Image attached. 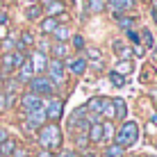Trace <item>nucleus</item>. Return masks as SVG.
I'll return each mask as SVG.
<instances>
[{
    "mask_svg": "<svg viewBox=\"0 0 157 157\" xmlns=\"http://www.w3.org/2000/svg\"><path fill=\"white\" fill-rule=\"evenodd\" d=\"M100 116H105V118H114V105H112V100H107V105L102 107Z\"/></svg>",
    "mask_w": 157,
    "mask_h": 157,
    "instance_id": "nucleus-27",
    "label": "nucleus"
},
{
    "mask_svg": "<svg viewBox=\"0 0 157 157\" xmlns=\"http://www.w3.org/2000/svg\"><path fill=\"white\" fill-rule=\"evenodd\" d=\"M46 123H48V118H46V109H43V107L25 112V128L28 130H39L41 125H46Z\"/></svg>",
    "mask_w": 157,
    "mask_h": 157,
    "instance_id": "nucleus-5",
    "label": "nucleus"
},
{
    "mask_svg": "<svg viewBox=\"0 0 157 157\" xmlns=\"http://www.w3.org/2000/svg\"><path fill=\"white\" fill-rule=\"evenodd\" d=\"M25 2H30V5H36V2H39V0H25Z\"/></svg>",
    "mask_w": 157,
    "mask_h": 157,
    "instance_id": "nucleus-46",
    "label": "nucleus"
},
{
    "mask_svg": "<svg viewBox=\"0 0 157 157\" xmlns=\"http://www.w3.org/2000/svg\"><path fill=\"white\" fill-rule=\"evenodd\" d=\"M141 39H144V43H146L148 48H155V36H153V32H150L148 28L141 30Z\"/></svg>",
    "mask_w": 157,
    "mask_h": 157,
    "instance_id": "nucleus-24",
    "label": "nucleus"
},
{
    "mask_svg": "<svg viewBox=\"0 0 157 157\" xmlns=\"http://www.w3.org/2000/svg\"><path fill=\"white\" fill-rule=\"evenodd\" d=\"M86 55H89L91 59L96 57V59H98V62H100V50H96V48H89V50H86Z\"/></svg>",
    "mask_w": 157,
    "mask_h": 157,
    "instance_id": "nucleus-36",
    "label": "nucleus"
},
{
    "mask_svg": "<svg viewBox=\"0 0 157 157\" xmlns=\"http://www.w3.org/2000/svg\"><path fill=\"white\" fill-rule=\"evenodd\" d=\"M150 5H153V14L157 16V0H150Z\"/></svg>",
    "mask_w": 157,
    "mask_h": 157,
    "instance_id": "nucleus-44",
    "label": "nucleus"
},
{
    "mask_svg": "<svg viewBox=\"0 0 157 157\" xmlns=\"http://www.w3.org/2000/svg\"><path fill=\"white\" fill-rule=\"evenodd\" d=\"M46 71H48L46 78L50 80L52 84H62L64 80H66V68H64V62H59V59H48Z\"/></svg>",
    "mask_w": 157,
    "mask_h": 157,
    "instance_id": "nucleus-4",
    "label": "nucleus"
},
{
    "mask_svg": "<svg viewBox=\"0 0 157 157\" xmlns=\"http://www.w3.org/2000/svg\"><path fill=\"white\" fill-rule=\"evenodd\" d=\"M28 62H30V66H32V71H34V73H43V71H46V66H48V57L43 55V52H39V50L32 52Z\"/></svg>",
    "mask_w": 157,
    "mask_h": 157,
    "instance_id": "nucleus-9",
    "label": "nucleus"
},
{
    "mask_svg": "<svg viewBox=\"0 0 157 157\" xmlns=\"http://www.w3.org/2000/svg\"><path fill=\"white\" fill-rule=\"evenodd\" d=\"M102 157H123V148H121V146H116V144H112V146H107V148H105Z\"/></svg>",
    "mask_w": 157,
    "mask_h": 157,
    "instance_id": "nucleus-22",
    "label": "nucleus"
},
{
    "mask_svg": "<svg viewBox=\"0 0 157 157\" xmlns=\"http://www.w3.org/2000/svg\"><path fill=\"white\" fill-rule=\"evenodd\" d=\"M7 21H9V14L5 9H0V25H7Z\"/></svg>",
    "mask_w": 157,
    "mask_h": 157,
    "instance_id": "nucleus-38",
    "label": "nucleus"
},
{
    "mask_svg": "<svg viewBox=\"0 0 157 157\" xmlns=\"http://www.w3.org/2000/svg\"><path fill=\"white\" fill-rule=\"evenodd\" d=\"M112 105H114V118H125V112H128V107H125V100H121V98H114V100H112Z\"/></svg>",
    "mask_w": 157,
    "mask_h": 157,
    "instance_id": "nucleus-18",
    "label": "nucleus"
},
{
    "mask_svg": "<svg viewBox=\"0 0 157 157\" xmlns=\"http://www.w3.org/2000/svg\"><path fill=\"white\" fill-rule=\"evenodd\" d=\"M14 148H16V141H14V139H7L5 144H0V155H2V157H9V155L14 153Z\"/></svg>",
    "mask_w": 157,
    "mask_h": 157,
    "instance_id": "nucleus-21",
    "label": "nucleus"
},
{
    "mask_svg": "<svg viewBox=\"0 0 157 157\" xmlns=\"http://www.w3.org/2000/svg\"><path fill=\"white\" fill-rule=\"evenodd\" d=\"M0 86H2V73H0Z\"/></svg>",
    "mask_w": 157,
    "mask_h": 157,
    "instance_id": "nucleus-47",
    "label": "nucleus"
},
{
    "mask_svg": "<svg viewBox=\"0 0 157 157\" xmlns=\"http://www.w3.org/2000/svg\"><path fill=\"white\" fill-rule=\"evenodd\" d=\"M7 139H9V137H7V132H5V130H0V144H5Z\"/></svg>",
    "mask_w": 157,
    "mask_h": 157,
    "instance_id": "nucleus-41",
    "label": "nucleus"
},
{
    "mask_svg": "<svg viewBox=\"0 0 157 157\" xmlns=\"http://www.w3.org/2000/svg\"><path fill=\"white\" fill-rule=\"evenodd\" d=\"M0 39H7V25H0Z\"/></svg>",
    "mask_w": 157,
    "mask_h": 157,
    "instance_id": "nucleus-40",
    "label": "nucleus"
},
{
    "mask_svg": "<svg viewBox=\"0 0 157 157\" xmlns=\"http://www.w3.org/2000/svg\"><path fill=\"white\" fill-rule=\"evenodd\" d=\"M114 137H116L114 139L116 146H121V148H130V146H134V144H137V139H139V125L134 121H125Z\"/></svg>",
    "mask_w": 157,
    "mask_h": 157,
    "instance_id": "nucleus-2",
    "label": "nucleus"
},
{
    "mask_svg": "<svg viewBox=\"0 0 157 157\" xmlns=\"http://www.w3.org/2000/svg\"><path fill=\"white\" fill-rule=\"evenodd\" d=\"M107 105V98H91L89 102H86V112H91V114H96V116H100V112H102V107Z\"/></svg>",
    "mask_w": 157,
    "mask_h": 157,
    "instance_id": "nucleus-10",
    "label": "nucleus"
},
{
    "mask_svg": "<svg viewBox=\"0 0 157 157\" xmlns=\"http://www.w3.org/2000/svg\"><path fill=\"white\" fill-rule=\"evenodd\" d=\"M39 157H52V153H50V150H41Z\"/></svg>",
    "mask_w": 157,
    "mask_h": 157,
    "instance_id": "nucleus-43",
    "label": "nucleus"
},
{
    "mask_svg": "<svg viewBox=\"0 0 157 157\" xmlns=\"http://www.w3.org/2000/svg\"><path fill=\"white\" fill-rule=\"evenodd\" d=\"M43 109H46V118L50 123L59 121V116H62V109H64V102L59 98H50L48 102H43Z\"/></svg>",
    "mask_w": 157,
    "mask_h": 157,
    "instance_id": "nucleus-6",
    "label": "nucleus"
},
{
    "mask_svg": "<svg viewBox=\"0 0 157 157\" xmlns=\"http://www.w3.org/2000/svg\"><path fill=\"white\" fill-rule=\"evenodd\" d=\"M64 68H68L73 75H84V71H86V59L84 57H68L66 64H64Z\"/></svg>",
    "mask_w": 157,
    "mask_h": 157,
    "instance_id": "nucleus-8",
    "label": "nucleus"
},
{
    "mask_svg": "<svg viewBox=\"0 0 157 157\" xmlns=\"http://www.w3.org/2000/svg\"><path fill=\"white\" fill-rule=\"evenodd\" d=\"M14 68V55L12 52H5L2 59H0V73H9Z\"/></svg>",
    "mask_w": 157,
    "mask_h": 157,
    "instance_id": "nucleus-16",
    "label": "nucleus"
},
{
    "mask_svg": "<svg viewBox=\"0 0 157 157\" xmlns=\"http://www.w3.org/2000/svg\"><path fill=\"white\" fill-rule=\"evenodd\" d=\"M89 9L94 14H100L105 9V0H89Z\"/></svg>",
    "mask_w": 157,
    "mask_h": 157,
    "instance_id": "nucleus-26",
    "label": "nucleus"
},
{
    "mask_svg": "<svg viewBox=\"0 0 157 157\" xmlns=\"http://www.w3.org/2000/svg\"><path fill=\"white\" fill-rule=\"evenodd\" d=\"M62 144V130L57 128V123H46L39 128V146L43 150H57Z\"/></svg>",
    "mask_w": 157,
    "mask_h": 157,
    "instance_id": "nucleus-1",
    "label": "nucleus"
},
{
    "mask_svg": "<svg viewBox=\"0 0 157 157\" xmlns=\"http://www.w3.org/2000/svg\"><path fill=\"white\" fill-rule=\"evenodd\" d=\"M114 137V125L112 123H102V141H109Z\"/></svg>",
    "mask_w": 157,
    "mask_h": 157,
    "instance_id": "nucleus-25",
    "label": "nucleus"
},
{
    "mask_svg": "<svg viewBox=\"0 0 157 157\" xmlns=\"http://www.w3.org/2000/svg\"><path fill=\"white\" fill-rule=\"evenodd\" d=\"M114 52L121 59H132V50H130V46H125L123 41H114Z\"/></svg>",
    "mask_w": 157,
    "mask_h": 157,
    "instance_id": "nucleus-14",
    "label": "nucleus"
},
{
    "mask_svg": "<svg viewBox=\"0 0 157 157\" xmlns=\"http://www.w3.org/2000/svg\"><path fill=\"white\" fill-rule=\"evenodd\" d=\"M89 141H94V144H100L102 141V123H91L89 125Z\"/></svg>",
    "mask_w": 157,
    "mask_h": 157,
    "instance_id": "nucleus-11",
    "label": "nucleus"
},
{
    "mask_svg": "<svg viewBox=\"0 0 157 157\" xmlns=\"http://www.w3.org/2000/svg\"><path fill=\"white\" fill-rule=\"evenodd\" d=\"M55 28H57V18H55V16H48V18H43L39 23V30L43 32V34H52Z\"/></svg>",
    "mask_w": 157,
    "mask_h": 157,
    "instance_id": "nucleus-13",
    "label": "nucleus"
},
{
    "mask_svg": "<svg viewBox=\"0 0 157 157\" xmlns=\"http://www.w3.org/2000/svg\"><path fill=\"white\" fill-rule=\"evenodd\" d=\"M107 2L112 5V9H114L116 14H121L123 9H130L134 5V0H107Z\"/></svg>",
    "mask_w": 157,
    "mask_h": 157,
    "instance_id": "nucleus-17",
    "label": "nucleus"
},
{
    "mask_svg": "<svg viewBox=\"0 0 157 157\" xmlns=\"http://www.w3.org/2000/svg\"><path fill=\"white\" fill-rule=\"evenodd\" d=\"M73 46L78 48V50H84V39H82L80 34H75V36H73Z\"/></svg>",
    "mask_w": 157,
    "mask_h": 157,
    "instance_id": "nucleus-32",
    "label": "nucleus"
},
{
    "mask_svg": "<svg viewBox=\"0 0 157 157\" xmlns=\"http://www.w3.org/2000/svg\"><path fill=\"white\" fill-rule=\"evenodd\" d=\"M132 68H134L132 59H118V64L114 66V73H118V75H125V73H132Z\"/></svg>",
    "mask_w": 157,
    "mask_h": 157,
    "instance_id": "nucleus-15",
    "label": "nucleus"
},
{
    "mask_svg": "<svg viewBox=\"0 0 157 157\" xmlns=\"http://www.w3.org/2000/svg\"><path fill=\"white\" fill-rule=\"evenodd\" d=\"M82 157H96V155H94V153H84Z\"/></svg>",
    "mask_w": 157,
    "mask_h": 157,
    "instance_id": "nucleus-45",
    "label": "nucleus"
},
{
    "mask_svg": "<svg viewBox=\"0 0 157 157\" xmlns=\"http://www.w3.org/2000/svg\"><path fill=\"white\" fill-rule=\"evenodd\" d=\"M30 94L39 96V98H43V96H52L55 94V84L50 82V80L46 78V75H34V78L30 80Z\"/></svg>",
    "mask_w": 157,
    "mask_h": 157,
    "instance_id": "nucleus-3",
    "label": "nucleus"
},
{
    "mask_svg": "<svg viewBox=\"0 0 157 157\" xmlns=\"http://www.w3.org/2000/svg\"><path fill=\"white\" fill-rule=\"evenodd\" d=\"M12 157H30V155H28V150H25V148H18V146H16L14 153H12Z\"/></svg>",
    "mask_w": 157,
    "mask_h": 157,
    "instance_id": "nucleus-34",
    "label": "nucleus"
},
{
    "mask_svg": "<svg viewBox=\"0 0 157 157\" xmlns=\"http://www.w3.org/2000/svg\"><path fill=\"white\" fill-rule=\"evenodd\" d=\"M118 23H121V28L132 30V18H118Z\"/></svg>",
    "mask_w": 157,
    "mask_h": 157,
    "instance_id": "nucleus-35",
    "label": "nucleus"
},
{
    "mask_svg": "<svg viewBox=\"0 0 157 157\" xmlns=\"http://www.w3.org/2000/svg\"><path fill=\"white\" fill-rule=\"evenodd\" d=\"M18 43H23L25 48L32 46V43H34V36H32V32H23V34H21V39H18Z\"/></svg>",
    "mask_w": 157,
    "mask_h": 157,
    "instance_id": "nucleus-28",
    "label": "nucleus"
},
{
    "mask_svg": "<svg viewBox=\"0 0 157 157\" xmlns=\"http://www.w3.org/2000/svg\"><path fill=\"white\" fill-rule=\"evenodd\" d=\"M21 107H23V112H32V109H39V107H43V98H39V96L34 94H23L21 96Z\"/></svg>",
    "mask_w": 157,
    "mask_h": 157,
    "instance_id": "nucleus-7",
    "label": "nucleus"
},
{
    "mask_svg": "<svg viewBox=\"0 0 157 157\" xmlns=\"http://www.w3.org/2000/svg\"><path fill=\"white\" fill-rule=\"evenodd\" d=\"M52 34H55V39H57V43H64L68 39V36H71V32H68V28L66 25H57L55 28V32H52Z\"/></svg>",
    "mask_w": 157,
    "mask_h": 157,
    "instance_id": "nucleus-20",
    "label": "nucleus"
},
{
    "mask_svg": "<svg viewBox=\"0 0 157 157\" xmlns=\"http://www.w3.org/2000/svg\"><path fill=\"white\" fill-rule=\"evenodd\" d=\"M5 109H7V98H5V94L0 91V114H2Z\"/></svg>",
    "mask_w": 157,
    "mask_h": 157,
    "instance_id": "nucleus-37",
    "label": "nucleus"
},
{
    "mask_svg": "<svg viewBox=\"0 0 157 157\" xmlns=\"http://www.w3.org/2000/svg\"><path fill=\"white\" fill-rule=\"evenodd\" d=\"M32 78H34V71H32L30 62L25 59V64H23V66L18 68V78H16V80H18V82H30Z\"/></svg>",
    "mask_w": 157,
    "mask_h": 157,
    "instance_id": "nucleus-12",
    "label": "nucleus"
},
{
    "mask_svg": "<svg viewBox=\"0 0 157 157\" xmlns=\"http://www.w3.org/2000/svg\"><path fill=\"white\" fill-rule=\"evenodd\" d=\"M39 14H41V7H39V5H32V7L28 9V18H30V21H36V18H39Z\"/></svg>",
    "mask_w": 157,
    "mask_h": 157,
    "instance_id": "nucleus-29",
    "label": "nucleus"
},
{
    "mask_svg": "<svg viewBox=\"0 0 157 157\" xmlns=\"http://www.w3.org/2000/svg\"><path fill=\"white\" fill-rule=\"evenodd\" d=\"M2 50L5 52H14L16 50V41L14 39H2Z\"/></svg>",
    "mask_w": 157,
    "mask_h": 157,
    "instance_id": "nucleus-31",
    "label": "nucleus"
},
{
    "mask_svg": "<svg viewBox=\"0 0 157 157\" xmlns=\"http://www.w3.org/2000/svg\"><path fill=\"white\" fill-rule=\"evenodd\" d=\"M128 39L132 41L134 46H139V43H141V41H139V34H137V32H134V30H128Z\"/></svg>",
    "mask_w": 157,
    "mask_h": 157,
    "instance_id": "nucleus-33",
    "label": "nucleus"
},
{
    "mask_svg": "<svg viewBox=\"0 0 157 157\" xmlns=\"http://www.w3.org/2000/svg\"><path fill=\"white\" fill-rule=\"evenodd\" d=\"M134 55L141 57V55H144V48H141V46H134Z\"/></svg>",
    "mask_w": 157,
    "mask_h": 157,
    "instance_id": "nucleus-42",
    "label": "nucleus"
},
{
    "mask_svg": "<svg viewBox=\"0 0 157 157\" xmlns=\"http://www.w3.org/2000/svg\"><path fill=\"white\" fill-rule=\"evenodd\" d=\"M64 57H68V46L66 43H55V46H52V59H59V62H62Z\"/></svg>",
    "mask_w": 157,
    "mask_h": 157,
    "instance_id": "nucleus-19",
    "label": "nucleus"
},
{
    "mask_svg": "<svg viewBox=\"0 0 157 157\" xmlns=\"http://www.w3.org/2000/svg\"><path fill=\"white\" fill-rule=\"evenodd\" d=\"M57 157H80V155L75 153V150H64V153H59Z\"/></svg>",
    "mask_w": 157,
    "mask_h": 157,
    "instance_id": "nucleus-39",
    "label": "nucleus"
},
{
    "mask_svg": "<svg viewBox=\"0 0 157 157\" xmlns=\"http://www.w3.org/2000/svg\"><path fill=\"white\" fill-rule=\"evenodd\" d=\"M48 14L50 16H57V14H62L64 12V5L62 2H57V0H50V2H48V9H46Z\"/></svg>",
    "mask_w": 157,
    "mask_h": 157,
    "instance_id": "nucleus-23",
    "label": "nucleus"
},
{
    "mask_svg": "<svg viewBox=\"0 0 157 157\" xmlns=\"http://www.w3.org/2000/svg\"><path fill=\"white\" fill-rule=\"evenodd\" d=\"M109 80H112V84H114V86H123V84H125L123 75H118V73H114V71L109 73Z\"/></svg>",
    "mask_w": 157,
    "mask_h": 157,
    "instance_id": "nucleus-30",
    "label": "nucleus"
}]
</instances>
